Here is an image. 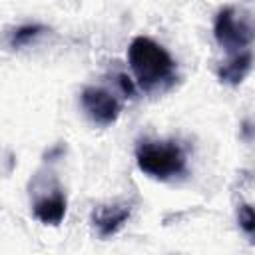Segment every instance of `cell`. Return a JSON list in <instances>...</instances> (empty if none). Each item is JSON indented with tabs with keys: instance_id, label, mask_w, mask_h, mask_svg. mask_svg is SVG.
Returning a JSON list of instances; mask_svg holds the SVG:
<instances>
[{
	"instance_id": "6da1fadb",
	"label": "cell",
	"mask_w": 255,
	"mask_h": 255,
	"mask_svg": "<svg viewBox=\"0 0 255 255\" xmlns=\"http://www.w3.org/2000/svg\"><path fill=\"white\" fill-rule=\"evenodd\" d=\"M128 62L137 86L145 94H161L177 82V66L171 54L147 36H137L128 48Z\"/></svg>"
},
{
	"instance_id": "7a4b0ae2",
	"label": "cell",
	"mask_w": 255,
	"mask_h": 255,
	"mask_svg": "<svg viewBox=\"0 0 255 255\" xmlns=\"http://www.w3.org/2000/svg\"><path fill=\"white\" fill-rule=\"evenodd\" d=\"M135 161L145 175L159 181H169L187 173V155L173 139H139L135 145Z\"/></svg>"
},
{
	"instance_id": "3957f363",
	"label": "cell",
	"mask_w": 255,
	"mask_h": 255,
	"mask_svg": "<svg viewBox=\"0 0 255 255\" xmlns=\"http://www.w3.org/2000/svg\"><path fill=\"white\" fill-rule=\"evenodd\" d=\"M213 36L227 58H235L251 52L253 44V26L251 18L233 6H225L217 12L213 22Z\"/></svg>"
},
{
	"instance_id": "277c9868",
	"label": "cell",
	"mask_w": 255,
	"mask_h": 255,
	"mask_svg": "<svg viewBox=\"0 0 255 255\" xmlns=\"http://www.w3.org/2000/svg\"><path fill=\"white\" fill-rule=\"evenodd\" d=\"M32 213L44 225H58L62 223L68 207V199L64 189L60 187L54 173L36 175L32 183Z\"/></svg>"
},
{
	"instance_id": "5b68a950",
	"label": "cell",
	"mask_w": 255,
	"mask_h": 255,
	"mask_svg": "<svg viewBox=\"0 0 255 255\" xmlns=\"http://www.w3.org/2000/svg\"><path fill=\"white\" fill-rule=\"evenodd\" d=\"M86 116L98 126H112L122 114V102L118 96L102 86H86L80 94Z\"/></svg>"
},
{
	"instance_id": "8992f818",
	"label": "cell",
	"mask_w": 255,
	"mask_h": 255,
	"mask_svg": "<svg viewBox=\"0 0 255 255\" xmlns=\"http://www.w3.org/2000/svg\"><path fill=\"white\" fill-rule=\"evenodd\" d=\"M129 215H131L129 203H126V201L106 203V205H98L92 211V223L102 237H112L124 227V223L129 219Z\"/></svg>"
},
{
	"instance_id": "52a82bcc",
	"label": "cell",
	"mask_w": 255,
	"mask_h": 255,
	"mask_svg": "<svg viewBox=\"0 0 255 255\" xmlns=\"http://www.w3.org/2000/svg\"><path fill=\"white\" fill-rule=\"evenodd\" d=\"M251 64H253V52H247V54H241L235 58H227L225 62H221V66L217 70V78L223 84L239 86L251 72Z\"/></svg>"
},
{
	"instance_id": "ba28073f",
	"label": "cell",
	"mask_w": 255,
	"mask_h": 255,
	"mask_svg": "<svg viewBox=\"0 0 255 255\" xmlns=\"http://www.w3.org/2000/svg\"><path fill=\"white\" fill-rule=\"evenodd\" d=\"M46 28L40 26V24H26V26H20L16 28L12 34H10V46L12 48H22V46H28L32 40H36L40 34H44Z\"/></svg>"
},
{
	"instance_id": "9c48e42d",
	"label": "cell",
	"mask_w": 255,
	"mask_h": 255,
	"mask_svg": "<svg viewBox=\"0 0 255 255\" xmlns=\"http://www.w3.org/2000/svg\"><path fill=\"white\" fill-rule=\"evenodd\" d=\"M237 217H239V225H241V229H243L249 237H253V233H255V215H253V207L247 205V203H243V205L239 207Z\"/></svg>"
}]
</instances>
